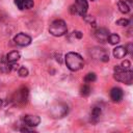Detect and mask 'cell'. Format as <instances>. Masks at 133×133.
Wrapping results in <instances>:
<instances>
[{"instance_id":"cell-12","label":"cell","mask_w":133,"mask_h":133,"mask_svg":"<svg viewBox=\"0 0 133 133\" xmlns=\"http://www.w3.org/2000/svg\"><path fill=\"white\" fill-rule=\"evenodd\" d=\"M101 112H102V110H101L100 107H98V106L92 107V109L90 111V122L91 123H97L99 121L100 116H101Z\"/></svg>"},{"instance_id":"cell-19","label":"cell","mask_w":133,"mask_h":133,"mask_svg":"<svg viewBox=\"0 0 133 133\" xmlns=\"http://www.w3.org/2000/svg\"><path fill=\"white\" fill-rule=\"evenodd\" d=\"M15 4L17 5V7L21 10L26 9V5H25V0H15Z\"/></svg>"},{"instance_id":"cell-7","label":"cell","mask_w":133,"mask_h":133,"mask_svg":"<svg viewBox=\"0 0 133 133\" xmlns=\"http://www.w3.org/2000/svg\"><path fill=\"white\" fill-rule=\"evenodd\" d=\"M15 43L18 45V46H21V47H25V46H28L30 43H31V37L26 34V33H23V32H20L18 33L15 38H14Z\"/></svg>"},{"instance_id":"cell-27","label":"cell","mask_w":133,"mask_h":133,"mask_svg":"<svg viewBox=\"0 0 133 133\" xmlns=\"http://www.w3.org/2000/svg\"><path fill=\"white\" fill-rule=\"evenodd\" d=\"M125 1H129V2H133V0H125Z\"/></svg>"},{"instance_id":"cell-14","label":"cell","mask_w":133,"mask_h":133,"mask_svg":"<svg viewBox=\"0 0 133 133\" xmlns=\"http://www.w3.org/2000/svg\"><path fill=\"white\" fill-rule=\"evenodd\" d=\"M6 60L9 63H16L20 59V53L18 51H11L6 55Z\"/></svg>"},{"instance_id":"cell-21","label":"cell","mask_w":133,"mask_h":133,"mask_svg":"<svg viewBox=\"0 0 133 133\" xmlns=\"http://www.w3.org/2000/svg\"><path fill=\"white\" fill-rule=\"evenodd\" d=\"M116 24L119 25V26H128L129 25V20L128 19H119L116 21Z\"/></svg>"},{"instance_id":"cell-25","label":"cell","mask_w":133,"mask_h":133,"mask_svg":"<svg viewBox=\"0 0 133 133\" xmlns=\"http://www.w3.org/2000/svg\"><path fill=\"white\" fill-rule=\"evenodd\" d=\"M27 133H37V132H34V131H30V130H29Z\"/></svg>"},{"instance_id":"cell-16","label":"cell","mask_w":133,"mask_h":133,"mask_svg":"<svg viewBox=\"0 0 133 133\" xmlns=\"http://www.w3.org/2000/svg\"><path fill=\"white\" fill-rule=\"evenodd\" d=\"M108 42H109L111 45H116V44H118V43L121 42V37H119L117 34L112 33V34L109 35V37H108Z\"/></svg>"},{"instance_id":"cell-28","label":"cell","mask_w":133,"mask_h":133,"mask_svg":"<svg viewBox=\"0 0 133 133\" xmlns=\"http://www.w3.org/2000/svg\"><path fill=\"white\" fill-rule=\"evenodd\" d=\"M91 1H95V0H91Z\"/></svg>"},{"instance_id":"cell-26","label":"cell","mask_w":133,"mask_h":133,"mask_svg":"<svg viewBox=\"0 0 133 133\" xmlns=\"http://www.w3.org/2000/svg\"><path fill=\"white\" fill-rule=\"evenodd\" d=\"M1 106H2V100L0 99V107H1Z\"/></svg>"},{"instance_id":"cell-23","label":"cell","mask_w":133,"mask_h":133,"mask_svg":"<svg viewBox=\"0 0 133 133\" xmlns=\"http://www.w3.org/2000/svg\"><path fill=\"white\" fill-rule=\"evenodd\" d=\"M25 5H26V9H30L33 7L34 3H33V0H25Z\"/></svg>"},{"instance_id":"cell-1","label":"cell","mask_w":133,"mask_h":133,"mask_svg":"<svg viewBox=\"0 0 133 133\" xmlns=\"http://www.w3.org/2000/svg\"><path fill=\"white\" fill-rule=\"evenodd\" d=\"M64 61H65L68 69L71 71H74V72L79 71L84 65L83 58L78 53H75V52H69L64 56Z\"/></svg>"},{"instance_id":"cell-17","label":"cell","mask_w":133,"mask_h":133,"mask_svg":"<svg viewBox=\"0 0 133 133\" xmlns=\"http://www.w3.org/2000/svg\"><path fill=\"white\" fill-rule=\"evenodd\" d=\"M90 87H89V85L88 84H83L82 86H81V89H80V94H81V96H83V97H87L89 94H90Z\"/></svg>"},{"instance_id":"cell-11","label":"cell","mask_w":133,"mask_h":133,"mask_svg":"<svg viewBox=\"0 0 133 133\" xmlns=\"http://www.w3.org/2000/svg\"><path fill=\"white\" fill-rule=\"evenodd\" d=\"M124 97V92L119 87H113L110 90V98L113 102H121Z\"/></svg>"},{"instance_id":"cell-13","label":"cell","mask_w":133,"mask_h":133,"mask_svg":"<svg viewBox=\"0 0 133 133\" xmlns=\"http://www.w3.org/2000/svg\"><path fill=\"white\" fill-rule=\"evenodd\" d=\"M127 54V50H126V47H123V46H118L116 48L113 49V56L115 58H124Z\"/></svg>"},{"instance_id":"cell-20","label":"cell","mask_w":133,"mask_h":133,"mask_svg":"<svg viewBox=\"0 0 133 133\" xmlns=\"http://www.w3.org/2000/svg\"><path fill=\"white\" fill-rule=\"evenodd\" d=\"M19 75H20L21 77H26V76H28V70H27L25 66H21V68L19 69Z\"/></svg>"},{"instance_id":"cell-4","label":"cell","mask_w":133,"mask_h":133,"mask_svg":"<svg viewBox=\"0 0 133 133\" xmlns=\"http://www.w3.org/2000/svg\"><path fill=\"white\" fill-rule=\"evenodd\" d=\"M66 31H68L66 24L62 20H55L54 22L51 23V25L49 27V32L53 36H61V35L65 34Z\"/></svg>"},{"instance_id":"cell-10","label":"cell","mask_w":133,"mask_h":133,"mask_svg":"<svg viewBox=\"0 0 133 133\" xmlns=\"http://www.w3.org/2000/svg\"><path fill=\"white\" fill-rule=\"evenodd\" d=\"M24 124H26L27 127H36L39 123H41V118L37 115H31V114H27L24 116L23 118Z\"/></svg>"},{"instance_id":"cell-18","label":"cell","mask_w":133,"mask_h":133,"mask_svg":"<svg viewBox=\"0 0 133 133\" xmlns=\"http://www.w3.org/2000/svg\"><path fill=\"white\" fill-rule=\"evenodd\" d=\"M96 79H97V76H96L95 73H88L84 77V81L85 82H88V83H91V82L96 81Z\"/></svg>"},{"instance_id":"cell-22","label":"cell","mask_w":133,"mask_h":133,"mask_svg":"<svg viewBox=\"0 0 133 133\" xmlns=\"http://www.w3.org/2000/svg\"><path fill=\"white\" fill-rule=\"evenodd\" d=\"M121 66H122L124 70H130V66H131L130 61H129V60H125V61H123V63H122Z\"/></svg>"},{"instance_id":"cell-8","label":"cell","mask_w":133,"mask_h":133,"mask_svg":"<svg viewBox=\"0 0 133 133\" xmlns=\"http://www.w3.org/2000/svg\"><path fill=\"white\" fill-rule=\"evenodd\" d=\"M109 31L108 29L106 28H98L96 31H95V37L101 42V43H105L108 41V37H109Z\"/></svg>"},{"instance_id":"cell-2","label":"cell","mask_w":133,"mask_h":133,"mask_svg":"<svg viewBox=\"0 0 133 133\" xmlns=\"http://www.w3.org/2000/svg\"><path fill=\"white\" fill-rule=\"evenodd\" d=\"M114 78L123 82L127 85L133 84V71L132 70H124L121 65L114 66Z\"/></svg>"},{"instance_id":"cell-5","label":"cell","mask_w":133,"mask_h":133,"mask_svg":"<svg viewBox=\"0 0 133 133\" xmlns=\"http://www.w3.org/2000/svg\"><path fill=\"white\" fill-rule=\"evenodd\" d=\"M28 96H29V90L27 87L25 86H22L20 87L19 89H17L12 96V101L16 103V104H24L27 102V99H28Z\"/></svg>"},{"instance_id":"cell-24","label":"cell","mask_w":133,"mask_h":133,"mask_svg":"<svg viewBox=\"0 0 133 133\" xmlns=\"http://www.w3.org/2000/svg\"><path fill=\"white\" fill-rule=\"evenodd\" d=\"M126 50H127V53L133 55V44H128L126 46Z\"/></svg>"},{"instance_id":"cell-6","label":"cell","mask_w":133,"mask_h":133,"mask_svg":"<svg viewBox=\"0 0 133 133\" xmlns=\"http://www.w3.org/2000/svg\"><path fill=\"white\" fill-rule=\"evenodd\" d=\"M90 54L95 59L101 60V61H108L109 60V54L105 49L102 48H94L90 50Z\"/></svg>"},{"instance_id":"cell-3","label":"cell","mask_w":133,"mask_h":133,"mask_svg":"<svg viewBox=\"0 0 133 133\" xmlns=\"http://www.w3.org/2000/svg\"><path fill=\"white\" fill-rule=\"evenodd\" d=\"M68 111H69V108H68L66 104L61 103V102H57L50 107L49 112L53 118H61L68 114Z\"/></svg>"},{"instance_id":"cell-15","label":"cell","mask_w":133,"mask_h":133,"mask_svg":"<svg viewBox=\"0 0 133 133\" xmlns=\"http://www.w3.org/2000/svg\"><path fill=\"white\" fill-rule=\"evenodd\" d=\"M117 6H118L119 11L123 12V14H128L130 11V7H129V5L127 4V2L125 0H119L117 2Z\"/></svg>"},{"instance_id":"cell-9","label":"cell","mask_w":133,"mask_h":133,"mask_svg":"<svg viewBox=\"0 0 133 133\" xmlns=\"http://www.w3.org/2000/svg\"><path fill=\"white\" fill-rule=\"evenodd\" d=\"M75 7H76V11L78 15L80 16H85L87 8H88V4L86 0H76L75 2Z\"/></svg>"}]
</instances>
